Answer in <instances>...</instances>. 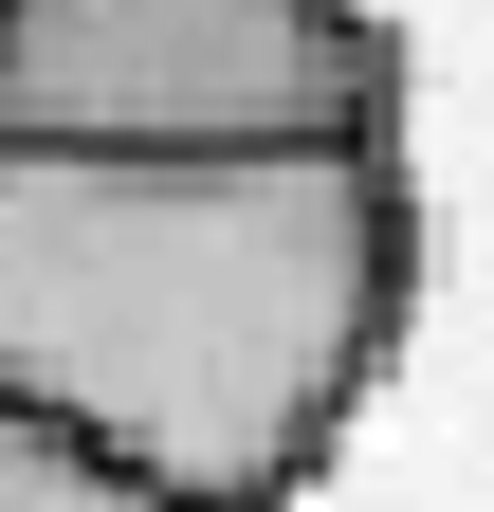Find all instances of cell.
I'll return each instance as SVG.
<instances>
[{"instance_id":"cell-1","label":"cell","mask_w":494,"mask_h":512,"mask_svg":"<svg viewBox=\"0 0 494 512\" xmlns=\"http://www.w3.org/2000/svg\"><path fill=\"white\" fill-rule=\"evenodd\" d=\"M385 147H0V384L165 512H293L403 348Z\"/></svg>"},{"instance_id":"cell-3","label":"cell","mask_w":494,"mask_h":512,"mask_svg":"<svg viewBox=\"0 0 494 512\" xmlns=\"http://www.w3.org/2000/svg\"><path fill=\"white\" fill-rule=\"evenodd\" d=\"M0 512H165V494H147V476H110L74 421H37L19 384H0Z\"/></svg>"},{"instance_id":"cell-2","label":"cell","mask_w":494,"mask_h":512,"mask_svg":"<svg viewBox=\"0 0 494 512\" xmlns=\"http://www.w3.org/2000/svg\"><path fill=\"white\" fill-rule=\"evenodd\" d=\"M366 0H0V147H385Z\"/></svg>"}]
</instances>
